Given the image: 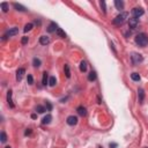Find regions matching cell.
<instances>
[{"label":"cell","instance_id":"6da1fadb","mask_svg":"<svg viewBox=\"0 0 148 148\" xmlns=\"http://www.w3.org/2000/svg\"><path fill=\"white\" fill-rule=\"evenodd\" d=\"M135 43L141 48H145L146 45H148V37L146 34H139L135 36Z\"/></svg>","mask_w":148,"mask_h":148},{"label":"cell","instance_id":"7a4b0ae2","mask_svg":"<svg viewBox=\"0 0 148 148\" xmlns=\"http://www.w3.org/2000/svg\"><path fill=\"white\" fill-rule=\"evenodd\" d=\"M127 16H128V14L126 13V12H123V13H120L119 15H117L115 18H113V21H112V23L113 24H116V25H119V24H123V23L126 21V18H127Z\"/></svg>","mask_w":148,"mask_h":148},{"label":"cell","instance_id":"3957f363","mask_svg":"<svg viewBox=\"0 0 148 148\" xmlns=\"http://www.w3.org/2000/svg\"><path fill=\"white\" fill-rule=\"evenodd\" d=\"M131 60H132V62H133V65H139L140 62H142L143 58L141 54L134 52V53H132V55H131Z\"/></svg>","mask_w":148,"mask_h":148},{"label":"cell","instance_id":"277c9868","mask_svg":"<svg viewBox=\"0 0 148 148\" xmlns=\"http://www.w3.org/2000/svg\"><path fill=\"white\" fill-rule=\"evenodd\" d=\"M132 14H133L134 17H139V16L143 15V9L141 7H135V8L132 9Z\"/></svg>","mask_w":148,"mask_h":148},{"label":"cell","instance_id":"5b68a950","mask_svg":"<svg viewBox=\"0 0 148 148\" xmlns=\"http://www.w3.org/2000/svg\"><path fill=\"white\" fill-rule=\"evenodd\" d=\"M128 24H130V27L132 28V29H135L136 27H138V24H139V18L138 17H131L128 20Z\"/></svg>","mask_w":148,"mask_h":148},{"label":"cell","instance_id":"8992f818","mask_svg":"<svg viewBox=\"0 0 148 148\" xmlns=\"http://www.w3.org/2000/svg\"><path fill=\"white\" fill-rule=\"evenodd\" d=\"M67 124L71 125V126H74V125L78 124V118L75 117V116H69V117H67Z\"/></svg>","mask_w":148,"mask_h":148},{"label":"cell","instance_id":"52a82bcc","mask_svg":"<svg viewBox=\"0 0 148 148\" xmlns=\"http://www.w3.org/2000/svg\"><path fill=\"white\" fill-rule=\"evenodd\" d=\"M25 73V69L24 68H18L17 72H16V79H17V81H21L23 78V74Z\"/></svg>","mask_w":148,"mask_h":148},{"label":"cell","instance_id":"ba28073f","mask_svg":"<svg viewBox=\"0 0 148 148\" xmlns=\"http://www.w3.org/2000/svg\"><path fill=\"white\" fill-rule=\"evenodd\" d=\"M16 34H18V29L17 28H12V29H9L8 31H7V34H6V36H14V35H16Z\"/></svg>","mask_w":148,"mask_h":148},{"label":"cell","instance_id":"9c48e42d","mask_svg":"<svg viewBox=\"0 0 148 148\" xmlns=\"http://www.w3.org/2000/svg\"><path fill=\"white\" fill-rule=\"evenodd\" d=\"M51 120H52V116H51V115H46L45 117H44L43 119H42V124H44V125L50 124Z\"/></svg>","mask_w":148,"mask_h":148},{"label":"cell","instance_id":"30bf717a","mask_svg":"<svg viewBox=\"0 0 148 148\" xmlns=\"http://www.w3.org/2000/svg\"><path fill=\"white\" fill-rule=\"evenodd\" d=\"M39 43L42 44V45H46V44L50 43V38L46 36H41V38H39Z\"/></svg>","mask_w":148,"mask_h":148},{"label":"cell","instance_id":"8fae6325","mask_svg":"<svg viewBox=\"0 0 148 148\" xmlns=\"http://www.w3.org/2000/svg\"><path fill=\"white\" fill-rule=\"evenodd\" d=\"M57 30H58V27H57V24H55L54 22L50 23V25L48 27V31L49 32H53V31H57Z\"/></svg>","mask_w":148,"mask_h":148},{"label":"cell","instance_id":"7c38bea8","mask_svg":"<svg viewBox=\"0 0 148 148\" xmlns=\"http://www.w3.org/2000/svg\"><path fill=\"white\" fill-rule=\"evenodd\" d=\"M76 111H78V113H79L80 116H82V117L87 115V110H86L85 106H79V108L76 109Z\"/></svg>","mask_w":148,"mask_h":148},{"label":"cell","instance_id":"4fadbf2b","mask_svg":"<svg viewBox=\"0 0 148 148\" xmlns=\"http://www.w3.org/2000/svg\"><path fill=\"white\" fill-rule=\"evenodd\" d=\"M7 101H8V104L11 108H14V104H13V101H12V90H9L7 92Z\"/></svg>","mask_w":148,"mask_h":148},{"label":"cell","instance_id":"5bb4252c","mask_svg":"<svg viewBox=\"0 0 148 148\" xmlns=\"http://www.w3.org/2000/svg\"><path fill=\"white\" fill-rule=\"evenodd\" d=\"M115 6L117 9H123L124 7V2L120 1V0H115Z\"/></svg>","mask_w":148,"mask_h":148},{"label":"cell","instance_id":"9a60e30c","mask_svg":"<svg viewBox=\"0 0 148 148\" xmlns=\"http://www.w3.org/2000/svg\"><path fill=\"white\" fill-rule=\"evenodd\" d=\"M55 32H57V35L59 37H61V38H65V37H66V34H65V31L61 29V28H58V30Z\"/></svg>","mask_w":148,"mask_h":148},{"label":"cell","instance_id":"2e32d148","mask_svg":"<svg viewBox=\"0 0 148 148\" xmlns=\"http://www.w3.org/2000/svg\"><path fill=\"white\" fill-rule=\"evenodd\" d=\"M80 71L81 72H86L87 71V62L86 61H81V64H80Z\"/></svg>","mask_w":148,"mask_h":148},{"label":"cell","instance_id":"e0dca14e","mask_svg":"<svg viewBox=\"0 0 148 148\" xmlns=\"http://www.w3.org/2000/svg\"><path fill=\"white\" fill-rule=\"evenodd\" d=\"M55 83H57V80H55L54 76H51L50 79H49V85L51 86V87H54Z\"/></svg>","mask_w":148,"mask_h":148},{"label":"cell","instance_id":"ac0fdd59","mask_svg":"<svg viewBox=\"0 0 148 148\" xmlns=\"http://www.w3.org/2000/svg\"><path fill=\"white\" fill-rule=\"evenodd\" d=\"M13 6L15 7V8L17 9V11H21V12H24V11H25V7H23L22 5H20V4H16V2H15V4L13 5Z\"/></svg>","mask_w":148,"mask_h":148},{"label":"cell","instance_id":"d6986e66","mask_svg":"<svg viewBox=\"0 0 148 148\" xmlns=\"http://www.w3.org/2000/svg\"><path fill=\"white\" fill-rule=\"evenodd\" d=\"M131 78H132V80H133V81H139V80H140V74H139V73H132Z\"/></svg>","mask_w":148,"mask_h":148},{"label":"cell","instance_id":"ffe728a7","mask_svg":"<svg viewBox=\"0 0 148 148\" xmlns=\"http://www.w3.org/2000/svg\"><path fill=\"white\" fill-rule=\"evenodd\" d=\"M88 80H89V81L96 80V73H95V72H90L89 75H88Z\"/></svg>","mask_w":148,"mask_h":148},{"label":"cell","instance_id":"44dd1931","mask_svg":"<svg viewBox=\"0 0 148 148\" xmlns=\"http://www.w3.org/2000/svg\"><path fill=\"white\" fill-rule=\"evenodd\" d=\"M138 92H139V101L142 103V101H143V97H145V92H143V90L142 89H139L138 90Z\"/></svg>","mask_w":148,"mask_h":148},{"label":"cell","instance_id":"7402d4cb","mask_svg":"<svg viewBox=\"0 0 148 148\" xmlns=\"http://www.w3.org/2000/svg\"><path fill=\"white\" fill-rule=\"evenodd\" d=\"M32 64H34L35 67H39V66H41V60H39L38 58H34V60H32Z\"/></svg>","mask_w":148,"mask_h":148},{"label":"cell","instance_id":"603a6c76","mask_svg":"<svg viewBox=\"0 0 148 148\" xmlns=\"http://www.w3.org/2000/svg\"><path fill=\"white\" fill-rule=\"evenodd\" d=\"M65 74H66L67 78H71V72H69V66H68V65H65Z\"/></svg>","mask_w":148,"mask_h":148},{"label":"cell","instance_id":"cb8c5ba5","mask_svg":"<svg viewBox=\"0 0 148 148\" xmlns=\"http://www.w3.org/2000/svg\"><path fill=\"white\" fill-rule=\"evenodd\" d=\"M42 82H43L44 86H46V83H48V73H46V72L43 73V81H42Z\"/></svg>","mask_w":148,"mask_h":148},{"label":"cell","instance_id":"d4e9b609","mask_svg":"<svg viewBox=\"0 0 148 148\" xmlns=\"http://www.w3.org/2000/svg\"><path fill=\"white\" fill-rule=\"evenodd\" d=\"M36 111L38 113H43L44 111H45V109H44V106H42V105H37L36 106Z\"/></svg>","mask_w":148,"mask_h":148},{"label":"cell","instance_id":"484cf974","mask_svg":"<svg viewBox=\"0 0 148 148\" xmlns=\"http://www.w3.org/2000/svg\"><path fill=\"white\" fill-rule=\"evenodd\" d=\"M1 8L2 11L6 13V12H8V5H7V2H1Z\"/></svg>","mask_w":148,"mask_h":148},{"label":"cell","instance_id":"4316f807","mask_svg":"<svg viewBox=\"0 0 148 148\" xmlns=\"http://www.w3.org/2000/svg\"><path fill=\"white\" fill-rule=\"evenodd\" d=\"M32 29V23H28V24H25V27H24V31L27 32V31H29V30H31Z\"/></svg>","mask_w":148,"mask_h":148},{"label":"cell","instance_id":"83f0119b","mask_svg":"<svg viewBox=\"0 0 148 148\" xmlns=\"http://www.w3.org/2000/svg\"><path fill=\"white\" fill-rule=\"evenodd\" d=\"M27 81H28V83H29V85H32V83H34V78H32V75L28 74V76H27Z\"/></svg>","mask_w":148,"mask_h":148},{"label":"cell","instance_id":"f1b7e54d","mask_svg":"<svg viewBox=\"0 0 148 148\" xmlns=\"http://www.w3.org/2000/svg\"><path fill=\"white\" fill-rule=\"evenodd\" d=\"M0 138H1V142H6L7 136H6V133H5V132H1V134H0Z\"/></svg>","mask_w":148,"mask_h":148},{"label":"cell","instance_id":"f546056e","mask_svg":"<svg viewBox=\"0 0 148 148\" xmlns=\"http://www.w3.org/2000/svg\"><path fill=\"white\" fill-rule=\"evenodd\" d=\"M101 7H102V11H103V13H105L106 9H105V2H104V1H101Z\"/></svg>","mask_w":148,"mask_h":148},{"label":"cell","instance_id":"4dcf8cb0","mask_svg":"<svg viewBox=\"0 0 148 148\" xmlns=\"http://www.w3.org/2000/svg\"><path fill=\"white\" fill-rule=\"evenodd\" d=\"M46 106H48V110H49V111L52 110V105H51L50 102H46Z\"/></svg>","mask_w":148,"mask_h":148},{"label":"cell","instance_id":"1f68e13d","mask_svg":"<svg viewBox=\"0 0 148 148\" xmlns=\"http://www.w3.org/2000/svg\"><path fill=\"white\" fill-rule=\"evenodd\" d=\"M21 43H22V44H25V43H28V37H23V38H22V41H21Z\"/></svg>","mask_w":148,"mask_h":148},{"label":"cell","instance_id":"d6a6232c","mask_svg":"<svg viewBox=\"0 0 148 148\" xmlns=\"http://www.w3.org/2000/svg\"><path fill=\"white\" fill-rule=\"evenodd\" d=\"M30 133H31V130H30V128H28L27 131H25V135H28V134H30Z\"/></svg>","mask_w":148,"mask_h":148},{"label":"cell","instance_id":"836d02e7","mask_svg":"<svg viewBox=\"0 0 148 148\" xmlns=\"http://www.w3.org/2000/svg\"><path fill=\"white\" fill-rule=\"evenodd\" d=\"M31 118H32V119H35V118H37V115H35V113H32V115H31Z\"/></svg>","mask_w":148,"mask_h":148},{"label":"cell","instance_id":"e575fe53","mask_svg":"<svg viewBox=\"0 0 148 148\" xmlns=\"http://www.w3.org/2000/svg\"><path fill=\"white\" fill-rule=\"evenodd\" d=\"M116 146H117L116 143H110V147H116Z\"/></svg>","mask_w":148,"mask_h":148},{"label":"cell","instance_id":"d590c367","mask_svg":"<svg viewBox=\"0 0 148 148\" xmlns=\"http://www.w3.org/2000/svg\"><path fill=\"white\" fill-rule=\"evenodd\" d=\"M5 148H12V147H9V146H7V147H5Z\"/></svg>","mask_w":148,"mask_h":148},{"label":"cell","instance_id":"8d00e7d4","mask_svg":"<svg viewBox=\"0 0 148 148\" xmlns=\"http://www.w3.org/2000/svg\"><path fill=\"white\" fill-rule=\"evenodd\" d=\"M146 148H148V147H146Z\"/></svg>","mask_w":148,"mask_h":148}]
</instances>
